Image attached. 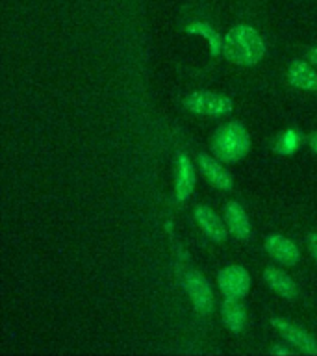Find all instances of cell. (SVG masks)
<instances>
[{
  "instance_id": "obj_15",
  "label": "cell",
  "mask_w": 317,
  "mask_h": 356,
  "mask_svg": "<svg viewBox=\"0 0 317 356\" xmlns=\"http://www.w3.org/2000/svg\"><path fill=\"white\" fill-rule=\"evenodd\" d=\"M189 33H200V35H204V38L210 39L211 44V54L217 56L222 50V41L219 38V33L213 32V28L204 24V22H193V24H189L188 26Z\"/></svg>"
},
{
  "instance_id": "obj_8",
  "label": "cell",
  "mask_w": 317,
  "mask_h": 356,
  "mask_svg": "<svg viewBox=\"0 0 317 356\" xmlns=\"http://www.w3.org/2000/svg\"><path fill=\"white\" fill-rule=\"evenodd\" d=\"M197 161H199V167L202 175H204L210 184H213L216 188L222 189V191H230L234 186L232 175L222 167V161H219L217 158H211L206 152H200L197 156Z\"/></svg>"
},
{
  "instance_id": "obj_7",
  "label": "cell",
  "mask_w": 317,
  "mask_h": 356,
  "mask_svg": "<svg viewBox=\"0 0 317 356\" xmlns=\"http://www.w3.org/2000/svg\"><path fill=\"white\" fill-rule=\"evenodd\" d=\"M263 247H266L267 254L271 256L273 260L280 261L282 266H297L300 261V252L297 245L280 234H269Z\"/></svg>"
},
{
  "instance_id": "obj_6",
  "label": "cell",
  "mask_w": 317,
  "mask_h": 356,
  "mask_svg": "<svg viewBox=\"0 0 317 356\" xmlns=\"http://www.w3.org/2000/svg\"><path fill=\"white\" fill-rule=\"evenodd\" d=\"M271 325L277 328L278 334H282V338L286 341L297 347L299 350H302L304 355H317V341L311 338V334H308L304 328L297 327L288 319H282V317H273Z\"/></svg>"
},
{
  "instance_id": "obj_12",
  "label": "cell",
  "mask_w": 317,
  "mask_h": 356,
  "mask_svg": "<svg viewBox=\"0 0 317 356\" xmlns=\"http://www.w3.org/2000/svg\"><path fill=\"white\" fill-rule=\"evenodd\" d=\"M221 317L225 327L232 334L243 332L245 321H247V312H245L243 302L234 297H227L222 300L221 306Z\"/></svg>"
},
{
  "instance_id": "obj_14",
  "label": "cell",
  "mask_w": 317,
  "mask_h": 356,
  "mask_svg": "<svg viewBox=\"0 0 317 356\" xmlns=\"http://www.w3.org/2000/svg\"><path fill=\"white\" fill-rule=\"evenodd\" d=\"M263 278H266L267 286L273 291H277L278 295H282L284 299L293 300L297 297V284L282 269H278V267H267L266 271H263Z\"/></svg>"
},
{
  "instance_id": "obj_5",
  "label": "cell",
  "mask_w": 317,
  "mask_h": 356,
  "mask_svg": "<svg viewBox=\"0 0 317 356\" xmlns=\"http://www.w3.org/2000/svg\"><path fill=\"white\" fill-rule=\"evenodd\" d=\"M217 284L225 297L243 299L250 289V275L241 266H228L217 273Z\"/></svg>"
},
{
  "instance_id": "obj_17",
  "label": "cell",
  "mask_w": 317,
  "mask_h": 356,
  "mask_svg": "<svg viewBox=\"0 0 317 356\" xmlns=\"http://www.w3.org/2000/svg\"><path fill=\"white\" fill-rule=\"evenodd\" d=\"M306 60L310 61L311 65H317V47L316 49H311L306 52Z\"/></svg>"
},
{
  "instance_id": "obj_11",
  "label": "cell",
  "mask_w": 317,
  "mask_h": 356,
  "mask_svg": "<svg viewBox=\"0 0 317 356\" xmlns=\"http://www.w3.org/2000/svg\"><path fill=\"white\" fill-rule=\"evenodd\" d=\"M195 188V169L188 154L180 152L177 158V182H174V193L177 200L184 202L189 199Z\"/></svg>"
},
{
  "instance_id": "obj_1",
  "label": "cell",
  "mask_w": 317,
  "mask_h": 356,
  "mask_svg": "<svg viewBox=\"0 0 317 356\" xmlns=\"http://www.w3.org/2000/svg\"><path fill=\"white\" fill-rule=\"evenodd\" d=\"M222 54L236 65H258L266 56V43L254 28L238 24L222 39Z\"/></svg>"
},
{
  "instance_id": "obj_9",
  "label": "cell",
  "mask_w": 317,
  "mask_h": 356,
  "mask_svg": "<svg viewBox=\"0 0 317 356\" xmlns=\"http://www.w3.org/2000/svg\"><path fill=\"white\" fill-rule=\"evenodd\" d=\"M195 219L199 222V227L202 228V232L211 239V241H216V243H225L227 241V222L222 225L221 217L217 216L216 211L208 208V206L199 204L195 208Z\"/></svg>"
},
{
  "instance_id": "obj_16",
  "label": "cell",
  "mask_w": 317,
  "mask_h": 356,
  "mask_svg": "<svg viewBox=\"0 0 317 356\" xmlns=\"http://www.w3.org/2000/svg\"><path fill=\"white\" fill-rule=\"evenodd\" d=\"M306 245H308V250H310L311 256H314V260L317 261V232L306 236Z\"/></svg>"
},
{
  "instance_id": "obj_4",
  "label": "cell",
  "mask_w": 317,
  "mask_h": 356,
  "mask_svg": "<svg viewBox=\"0 0 317 356\" xmlns=\"http://www.w3.org/2000/svg\"><path fill=\"white\" fill-rule=\"evenodd\" d=\"M184 288L188 291L191 305L200 316H208L213 310V291L210 284L199 271H188L184 277Z\"/></svg>"
},
{
  "instance_id": "obj_3",
  "label": "cell",
  "mask_w": 317,
  "mask_h": 356,
  "mask_svg": "<svg viewBox=\"0 0 317 356\" xmlns=\"http://www.w3.org/2000/svg\"><path fill=\"white\" fill-rule=\"evenodd\" d=\"M186 110L199 113V115H227L234 108L232 100L225 95L213 93V91H193L184 99Z\"/></svg>"
},
{
  "instance_id": "obj_13",
  "label": "cell",
  "mask_w": 317,
  "mask_h": 356,
  "mask_svg": "<svg viewBox=\"0 0 317 356\" xmlns=\"http://www.w3.org/2000/svg\"><path fill=\"white\" fill-rule=\"evenodd\" d=\"M288 78L291 86L304 91H317V71L311 69L308 61L293 60L288 69Z\"/></svg>"
},
{
  "instance_id": "obj_2",
  "label": "cell",
  "mask_w": 317,
  "mask_h": 356,
  "mask_svg": "<svg viewBox=\"0 0 317 356\" xmlns=\"http://www.w3.org/2000/svg\"><path fill=\"white\" fill-rule=\"evenodd\" d=\"M250 138L247 128L238 121L227 122L217 128L211 139V152L222 163H238L249 154Z\"/></svg>"
},
{
  "instance_id": "obj_18",
  "label": "cell",
  "mask_w": 317,
  "mask_h": 356,
  "mask_svg": "<svg viewBox=\"0 0 317 356\" xmlns=\"http://www.w3.org/2000/svg\"><path fill=\"white\" fill-rule=\"evenodd\" d=\"M273 355H289V353L286 349H275L273 350Z\"/></svg>"
},
{
  "instance_id": "obj_10",
  "label": "cell",
  "mask_w": 317,
  "mask_h": 356,
  "mask_svg": "<svg viewBox=\"0 0 317 356\" xmlns=\"http://www.w3.org/2000/svg\"><path fill=\"white\" fill-rule=\"evenodd\" d=\"M225 222H227L230 234L239 241H247L250 238L249 216L238 200H228L225 206Z\"/></svg>"
}]
</instances>
